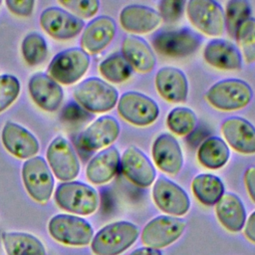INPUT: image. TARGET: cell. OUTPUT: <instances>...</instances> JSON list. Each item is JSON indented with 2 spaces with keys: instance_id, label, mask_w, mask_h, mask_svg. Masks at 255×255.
I'll use <instances>...</instances> for the list:
<instances>
[{
  "instance_id": "obj_2",
  "label": "cell",
  "mask_w": 255,
  "mask_h": 255,
  "mask_svg": "<svg viewBox=\"0 0 255 255\" xmlns=\"http://www.w3.org/2000/svg\"><path fill=\"white\" fill-rule=\"evenodd\" d=\"M138 237V228L128 221H117L103 227L92 240L96 255H120Z\"/></svg>"
},
{
  "instance_id": "obj_12",
  "label": "cell",
  "mask_w": 255,
  "mask_h": 255,
  "mask_svg": "<svg viewBox=\"0 0 255 255\" xmlns=\"http://www.w3.org/2000/svg\"><path fill=\"white\" fill-rule=\"evenodd\" d=\"M49 167L62 181L74 179L80 171V162L72 144L63 136L55 137L47 148Z\"/></svg>"
},
{
  "instance_id": "obj_30",
  "label": "cell",
  "mask_w": 255,
  "mask_h": 255,
  "mask_svg": "<svg viewBox=\"0 0 255 255\" xmlns=\"http://www.w3.org/2000/svg\"><path fill=\"white\" fill-rule=\"evenodd\" d=\"M191 188L197 200L207 206L216 204L224 194L222 180L211 173L196 175L192 180Z\"/></svg>"
},
{
  "instance_id": "obj_27",
  "label": "cell",
  "mask_w": 255,
  "mask_h": 255,
  "mask_svg": "<svg viewBox=\"0 0 255 255\" xmlns=\"http://www.w3.org/2000/svg\"><path fill=\"white\" fill-rule=\"evenodd\" d=\"M215 212L221 225L231 231H240L246 220V211L241 199L234 193L226 192L216 203Z\"/></svg>"
},
{
  "instance_id": "obj_40",
  "label": "cell",
  "mask_w": 255,
  "mask_h": 255,
  "mask_svg": "<svg viewBox=\"0 0 255 255\" xmlns=\"http://www.w3.org/2000/svg\"><path fill=\"white\" fill-rule=\"evenodd\" d=\"M8 9L19 16H29L33 12L35 1L34 0H6Z\"/></svg>"
},
{
  "instance_id": "obj_6",
  "label": "cell",
  "mask_w": 255,
  "mask_h": 255,
  "mask_svg": "<svg viewBox=\"0 0 255 255\" xmlns=\"http://www.w3.org/2000/svg\"><path fill=\"white\" fill-rule=\"evenodd\" d=\"M201 36L189 28L160 31L152 38L155 51L167 58H183L193 54L201 45Z\"/></svg>"
},
{
  "instance_id": "obj_31",
  "label": "cell",
  "mask_w": 255,
  "mask_h": 255,
  "mask_svg": "<svg viewBox=\"0 0 255 255\" xmlns=\"http://www.w3.org/2000/svg\"><path fill=\"white\" fill-rule=\"evenodd\" d=\"M99 71L106 80L115 84L127 81L132 74V68L120 53L112 54L102 61Z\"/></svg>"
},
{
  "instance_id": "obj_22",
  "label": "cell",
  "mask_w": 255,
  "mask_h": 255,
  "mask_svg": "<svg viewBox=\"0 0 255 255\" xmlns=\"http://www.w3.org/2000/svg\"><path fill=\"white\" fill-rule=\"evenodd\" d=\"M162 19L153 8L131 4L128 5L120 13V23L122 27L133 34H145L155 30Z\"/></svg>"
},
{
  "instance_id": "obj_18",
  "label": "cell",
  "mask_w": 255,
  "mask_h": 255,
  "mask_svg": "<svg viewBox=\"0 0 255 255\" xmlns=\"http://www.w3.org/2000/svg\"><path fill=\"white\" fill-rule=\"evenodd\" d=\"M117 25L113 18L103 15L93 19L84 29L81 36V47L88 54L103 51L113 41Z\"/></svg>"
},
{
  "instance_id": "obj_35",
  "label": "cell",
  "mask_w": 255,
  "mask_h": 255,
  "mask_svg": "<svg viewBox=\"0 0 255 255\" xmlns=\"http://www.w3.org/2000/svg\"><path fill=\"white\" fill-rule=\"evenodd\" d=\"M235 40L241 49L246 63L255 62V18L250 17L237 29Z\"/></svg>"
},
{
  "instance_id": "obj_33",
  "label": "cell",
  "mask_w": 255,
  "mask_h": 255,
  "mask_svg": "<svg viewBox=\"0 0 255 255\" xmlns=\"http://www.w3.org/2000/svg\"><path fill=\"white\" fill-rule=\"evenodd\" d=\"M251 6L246 0H230L225 5V27L231 37H235L238 27L250 18Z\"/></svg>"
},
{
  "instance_id": "obj_5",
  "label": "cell",
  "mask_w": 255,
  "mask_h": 255,
  "mask_svg": "<svg viewBox=\"0 0 255 255\" xmlns=\"http://www.w3.org/2000/svg\"><path fill=\"white\" fill-rule=\"evenodd\" d=\"M90 61L89 54L82 48H70L58 53L52 59L48 74L57 83L72 85L86 74Z\"/></svg>"
},
{
  "instance_id": "obj_37",
  "label": "cell",
  "mask_w": 255,
  "mask_h": 255,
  "mask_svg": "<svg viewBox=\"0 0 255 255\" xmlns=\"http://www.w3.org/2000/svg\"><path fill=\"white\" fill-rule=\"evenodd\" d=\"M59 3L79 18H91L100 8L98 0H59Z\"/></svg>"
},
{
  "instance_id": "obj_7",
  "label": "cell",
  "mask_w": 255,
  "mask_h": 255,
  "mask_svg": "<svg viewBox=\"0 0 255 255\" xmlns=\"http://www.w3.org/2000/svg\"><path fill=\"white\" fill-rule=\"evenodd\" d=\"M48 229L57 241L74 246L88 245L94 235L93 227L87 220L69 214L53 216L49 221Z\"/></svg>"
},
{
  "instance_id": "obj_11",
  "label": "cell",
  "mask_w": 255,
  "mask_h": 255,
  "mask_svg": "<svg viewBox=\"0 0 255 255\" xmlns=\"http://www.w3.org/2000/svg\"><path fill=\"white\" fill-rule=\"evenodd\" d=\"M186 223L175 216H157L151 219L141 231V241L150 248H163L176 241L183 233Z\"/></svg>"
},
{
  "instance_id": "obj_24",
  "label": "cell",
  "mask_w": 255,
  "mask_h": 255,
  "mask_svg": "<svg viewBox=\"0 0 255 255\" xmlns=\"http://www.w3.org/2000/svg\"><path fill=\"white\" fill-rule=\"evenodd\" d=\"M205 62L219 70L235 71L242 67V56L239 50L223 39H213L204 47Z\"/></svg>"
},
{
  "instance_id": "obj_9",
  "label": "cell",
  "mask_w": 255,
  "mask_h": 255,
  "mask_svg": "<svg viewBox=\"0 0 255 255\" xmlns=\"http://www.w3.org/2000/svg\"><path fill=\"white\" fill-rule=\"evenodd\" d=\"M22 179L29 195L37 202L50 199L54 189V177L42 156L28 158L22 166Z\"/></svg>"
},
{
  "instance_id": "obj_16",
  "label": "cell",
  "mask_w": 255,
  "mask_h": 255,
  "mask_svg": "<svg viewBox=\"0 0 255 255\" xmlns=\"http://www.w3.org/2000/svg\"><path fill=\"white\" fill-rule=\"evenodd\" d=\"M125 176L139 187H148L154 181L156 171L149 158L137 147L128 146L121 158Z\"/></svg>"
},
{
  "instance_id": "obj_28",
  "label": "cell",
  "mask_w": 255,
  "mask_h": 255,
  "mask_svg": "<svg viewBox=\"0 0 255 255\" xmlns=\"http://www.w3.org/2000/svg\"><path fill=\"white\" fill-rule=\"evenodd\" d=\"M230 156L227 143L218 136L207 137L198 147L197 159L199 163L209 169H218L224 166Z\"/></svg>"
},
{
  "instance_id": "obj_29",
  "label": "cell",
  "mask_w": 255,
  "mask_h": 255,
  "mask_svg": "<svg viewBox=\"0 0 255 255\" xmlns=\"http://www.w3.org/2000/svg\"><path fill=\"white\" fill-rule=\"evenodd\" d=\"M2 241L8 255H46L42 242L24 232H4Z\"/></svg>"
},
{
  "instance_id": "obj_14",
  "label": "cell",
  "mask_w": 255,
  "mask_h": 255,
  "mask_svg": "<svg viewBox=\"0 0 255 255\" xmlns=\"http://www.w3.org/2000/svg\"><path fill=\"white\" fill-rule=\"evenodd\" d=\"M152 198L155 205L169 215H184L190 207L187 193L166 177H159L155 181L152 188Z\"/></svg>"
},
{
  "instance_id": "obj_21",
  "label": "cell",
  "mask_w": 255,
  "mask_h": 255,
  "mask_svg": "<svg viewBox=\"0 0 255 255\" xmlns=\"http://www.w3.org/2000/svg\"><path fill=\"white\" fill-rule=\"evenodd\" d=\"M151 153L156 166L165 173L177 174L183 165L181 147L170 133H161L154 139Z\"/></svg>"
},
{
  "instance_id": "obj_41",
  "label": "cell",
  "mask_w": 255,
  "mask_h": 255,
  "mask_svg": "<svg viewBox=\"0 0 255 255\" xmlns=\"http://www.w3.org/2000/svg\"><path fill=\"white\" fill-rule=\"evenodd\" d=\"M244 183L250 198L255 203V165L246 168L244 172Z\"/></svg>"
},
{
  "instance_id": "obj_4",
  "label": "cell",
  "mask_w": 255,
  "mask_h": 255,
  "mask_svg": "<svg viewBox=\"0 0 255 255\" xmlns=\"http://www.w3.org/2000/svg\"><path fill=\"white\" fill-rule=\"evenodd\" d=\"M55 199L62 209L79 215L94 213L99 204L95 188L80 181L61 183L56 189Z\"/></svg>"
},
{
  "instance_id": "obj_32",
  "label": "cell",
  "mask_w": 255,
  "mask_h": 255,
  "mask_svg": "<svg viewBox=\"0 0 255 255\" xmlns=\"http://www.w3.org/2000/svg\"><path fill=\"white\" fill-rule=\"evenodd\" d=\"M197 118L189 108L177 107L172 109L166 117L167 128L177 135L189 134L196 126Z\"/></svg>"
},
{
  "instance_id": "obj_34",
  "label": "cell",
  "mask_w": 255,
  "mask_h": 255,
  "mask_svg": "<svg viewBox=\"0 0 255 255\" xmlns=\"http://www.w3.org/2000/svg\"><path fill=\"white\" fill-rule=\"evenodd\" d=\"M22 55L24 60L30 66H36L42 63L48 54V46L44 37L38 33L28 34L22 41Z\"/></svg>"
},
{
  "instance_id": "obj_36",
  "label": "cell",
  "mask_w": 255,
  "mask_h": 255,
  "mask_svg": "<svg viewBox=\"0 0 255 255\" xmlns=\"http://www.w3.org/2000/svg\"><path fill=\"white\" fill-rule=\"evenodd\" d=\"M20 82L12 75L0 76V113L8 109L18 98Z\"/></svg>"
},
{
  "instance_id": "obj_44",
  "label": "cell",
  "mask_w": 255,
  "mask_h": 255,
  "mask_svg": "<svg viewBox=\"0 0 255 255\" xmlns=\"http://www.w3.org/2000/svg\"><path fill=\"white\" fill-rule=\"evenodd\" d=\"M1 3H2V2H1V0H0V5H1Z\"/></svg>"
},
{
  "instance_id": "obj_8",
  "label": "cell",
  "mask_w": 255,
  "mask_h": 255,
  "mask_svg": "<svg viewBox=\"0 0 255 255\" xmlns=\"http://www.w3.org/2000/svg\"><path fill=\"white\" fill-rule=\"evenodd\" d=\"M118 113L128 123L136 127L153 124L159 116L157 104L138 92H126L118 101Z\"/></svg>"
},
{
  "instance_id": "obj_42",
  "label": "cell",
  "mask_w": 255,
  "mask_h": 255,
  "mask_svg": "<svg viewBox=\"0 0 255 255\" xmlns=\"http://www.w3.org/2000/svg\"><path fill=\"white\" fill-rule=\"evenodd\" d=\"M244 234L248 240L255 243V211L251 213L247 219V222L245 223Z\"/></svg>"
},
{
  "instance_id": "obj_25",
  "label": "cell",
  "mask_w": 255,
  "mask_h": 255,
  "mask_svg": "<svg viewBox=\"0 0 255 255\" xmlns=\"http://www.w3.org/2000/svg\"><path fill=\"white\" fill-rule=\"evenodd\" d=\"M122 55L132 70L139 73H149L156 64L155 55L148 43L141 37L127 36L122 44Z\"/></svg>"
},
{
  "instance_id": "obj_43",
  "label": "cell",
  "mask_w": 255,
  "mask_h": 255,
  "mask_svg": "<svg viewBox=\"0 0 255 255\" xmlns=\"http://www.w3.org/2000/svg\"><path fill=\"white\" fill-rule=\"evenodd\" d=\"M129 255H162L158 249L150 247H141L132 251Z\"/></svg>"
},
{
  "instance_id": "obj_15",
  "label": "cell",
  "mask_w": 255,
  "mask_h": 255,
  "mask_svg": "<svg viewBox=\"0 0 255 255\" xmlns=\"http://www.w3.org/2000/svg\"><path fill=\"white\" fill-rule=\"evenodd\" d=\"M42 28L50 36L67 40L77 36L84 28V21L60 7L46 8L40 16Z\"/></svg>"
},
{
  "instance_id": "obj_19",
  "label": "cell",
  "mask_w": 255,
  "mask_h": 255,
  "mask_svg": "<svg viewBox=\"0 0 255 255\" xmlns=\"http://www.w3.org/2000/svg\"><path fill=\"white\" fill-rule=\"evenodd\" d=\"M227 143L243 154H255V128L241 117H230L221 124Z\"/></svg>"
},
{
  "instance_id": "obj_17",
  "label": "cell",
  "mask_w": 255,
  "mask_h": 255,
  "mask_svg": "<svg viewBox=\"0 0 255 255\" xmlns=\"http://www.w3.org/2000/svg\"><path fill=\"white\" fill-rule=\"evenodd\" d=\"M1 139L4 147L19 158H31L40 148L36 136L24 127L13 122H7L4 125Z\"/></svg>"
},
{
  "instance_id": "obj_38",
  "label": "cell",
  "mask_w": 255,
  "mask_h": 255,
  "mask_svg": "<svg viewBox=\"0 0 255 255\" xmlns=\"http://www.w3.org/2000/svg\"><path fill=\"white\" fill-rule=\"evenodd\" d=\"M185 5L182 0H162L158 3V13L162 20L174 22L181 17Z\"/></svg>"
},
{
  "instance_id": "obj_3",
  "label": "cell",
  "mask_w": 255,
  "mask_h": 255,
  "mask_svg": "<svg viewBox=\"0 0 255 255\" xmlns=\"http://www.w3.org/2000/svg\"><path fill=\"white\" fill-rule=\"evenodd\" d=\"M253 97L249 84L240 79H225L212 85L205 94L206 101L215 109L230 112L245 108Z\"/></svg>"
},
{
  "instance_id": "obj_26",
  "label": "cell",
  "mask_w": 255,
  "mask_h": 255,
  "mask_svg": "<svg viewBox=\"0 0 255 255\" xmlns=\"http://www.w3.org/2000/svg\"><path fill=\"white\" fill-rule=\"evenodd\" d=\"M121 156L116 146H109L98 152L88 163L86 175L94 184H104L110 181L118 172Z\"/></svg>"
},
{
  "instance_id": "obj_23",
  "label": "cell",
  "mask_w": 255,
  "mask_h": 255,
  "mask_svg": "<svg viewBox=\"0 0 255 255\" xmlns=\"http://www.w3.org/2000/svg\"><path fill=\"white\" fill-rule=\"evenodd\" d=\"M155 88L161 98L169 103L185 102L188 82L184 73L174 67L160 68L155 75Z\"/></svg>"
},
{
  "instance_id": "obj_10",
  "label": "cell",
  "mask_w": 255,
  "mask_h": 255,
  "mask_svg": "<svg viewBox=\"0 0 255 255\" xmlns=\"http://www.w3.org/2000/svg\"><path fill=\"white\" fill-rule=\"evenodd\" d=\"M186 13L191 24L208 36H220L225 29L224 11L219 3L213 0H189L186 2Z\"/></svg>"
},
{
  "instance_id": "obj_20",
  "label": "cell",
  "mask_w": 255,
  "mask_h": 255,
  "mask_svg": "<svg viewBox=\"0 0 255 255\" xmlns=\"http://www.w3.org/2000/svg\"><path fill=\"white\" fill-rule=\"evenodd\" d=\"M28 89L35 104L47 112L57 111L62 104L63 89L47 74L38 73L32 76Z\"/></svg>"
},
{
  "instance_id": "obj_1",
  "label": "cell",
  "mask_w": 255,
  "mask_h": 255,
  "mask_svg": "<svg viewBox=\"0 0 255 255\" xmlns=\"http://www.w3.org/2000/svg\"><path fill=\"white\" fill-rule=\"evenodd\" d=\"M77 103L91 113H105L116 107L119 93L106 81L91 77L82 81L74 90Z\"/></svg>"
},
{
  "instance_id": "obj_39",
  "label": "cell",
  "mask_w": 255,
  "mask_h": 255,
  "mask_svg": "<svg viewBox=\"0 0 255 255\" xmlns=\"http://www.w3.org/2000/svg\"><path fill=\"white\" fill-rule=\"evenodd\" d=\"M62 118L67 122H79L87 120L89 115L78 103H69L62 111Z\"/></svg>"
},
{
  "instance_id": "obj_13",
  "label": "cell",
  "mask_w": 255,
  "mask_h": 255,
  "mask_svg": "<svg viewBox=\"0 0 255 255\" xmlns=\"http://www.w3.org/2000/svg\"><path fill=\"white\" fill-rule=\"evenodd\" d=\"M120 131L119 122L112 116H104L79 134L77 143L81 149L93 152L112 144L118 138Z\"/></svg>"
}]
</instances>
